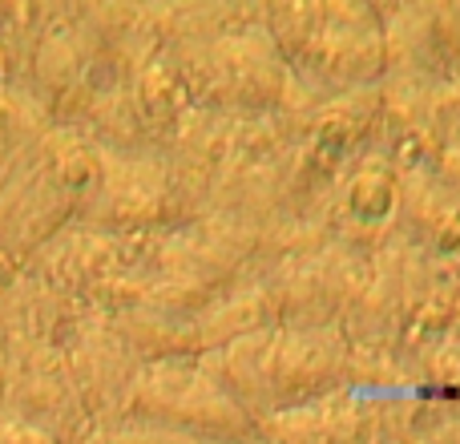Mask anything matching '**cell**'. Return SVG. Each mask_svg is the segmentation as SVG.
Returning a JSON list of instances; mask_svg holds the SVG:
<instances>
[{
    "label": "cell",
    "instance_id": "obj_1",
    "mask_svg": "<svg viewBox=\"0 0 460 444\" xmlns=\"http://www.w3.org/2000/svg\"><path fill=\"white\" fill-rule=\"evenodd\" d=\"M340 364V340L323 327L299 324L295 332H246L243 340H230L223 360L207 372L251 413L254 404L303 408L323 396Z\"/></svg>",
    "mask_w": 460,
    "mask_h": 444
},
{
    "label": "cell",
    "instance_id": "obj_2",
    "mask_svg": "<svg viewBox=\"0 0 460 444\" xmlns=\"http://www.w3.org/2000/svg\"><path fill=\"white\" fill-rule=\"evenodd\" d=\"M126 416L150 429L210 440H246L254 421L243 404L207 372L186 364H150L126 392Z\"/></svg>",
    "mask_w": 460,
    "mask_h": 444
},
{
    "label": "cell",
    "instance_id": "obj_3",
    "mask_svg": "<svg viewBox=\"0 0 460 444\" xmlns=\"http://www.w3.org/2000/svg\"><path fill=\"white\" fill-rule=\"evenodd\" d=\"M0 444H53L45 432L29 429V424H0Z\"/></svg>",
    "mask_w": 460,
    "mask_h": 444
}]
</instances>
